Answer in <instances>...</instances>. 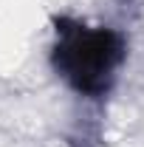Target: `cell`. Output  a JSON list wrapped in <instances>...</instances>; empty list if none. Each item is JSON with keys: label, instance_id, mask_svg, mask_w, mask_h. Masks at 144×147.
<instances>
[{"label": "cell", "instance_id": "6da1fadb", "mask_svg": "<svg viewBox=\"0 0 144 147\" xmlns=\"http://www.w3.org/2000/svg\"><path fill=\"white\" fill-rule=\"evenodd\" d=\"M51 68L82 99H105L127 62V37L113 26H93L76 17H54Z\"/></svg>", "mask_w": 144, "mask_h": 147}]
</instances>
